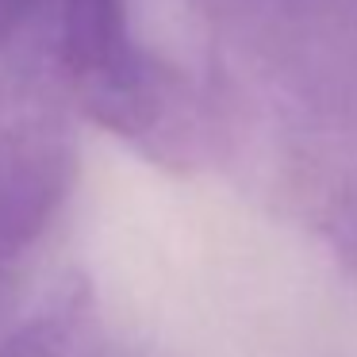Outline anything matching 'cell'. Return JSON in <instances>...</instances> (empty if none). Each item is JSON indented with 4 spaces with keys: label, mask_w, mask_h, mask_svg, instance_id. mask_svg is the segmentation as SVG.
I'll return each instance as SVG.
<instances>
[{
    "label": "cell",
    "mask_w": 357,
    "mask_h": 357,
    "mask_svg": "<svg viewBox=\"0 0 357 357\" xmlns=\"http://www.w3.org/2000/svg\"><path fill=\"white\" fill-rule=\"evenodd\" d=\"M0 43L31 62L77 116L162 165L208 150L200 100L131 31L127 0H0Z\"/></svg>",
    "instance_id": "cell-1"
},
{
    "label": "cell",
    "mask_w": 357,
    "mask_h": 357,
    "mask_svg": "<svg viewBox=\"0 0 357 357\" xmlns=\"http://www.w3.org/2000/svg\"><path fill=\"white\" fill-rule=\"evenodd\" d=\"M70 108L31 62L0 43V300L54 231L77 173Z\"/></svg>",
    "instance_id": "cell-2"
},
{
    "label": "cell",
    "mask_w": 357,
    "mask_h": 357,
    "mask_svg": "<svg viewBox=\"0 0 357 357\" xmlns=\"http://www.w3.org/2000/svg\"><path fill=\"white\" fill-rule=\"evenodd\" d=\"M0 357H127L89 284H62L0 334Z\"/></svg>",
    "instance_id": "cell-3"
},
{
    "label": "cell",
    "mask_w": 357,
    "mask_h": 357,
    "mask_svg": "<svg viewBox=\"0 0 357 357\" xmlns=\"http://www.w3.org/2000/svg\"><path fill=\"white\" fill-rule=\"evenodd\" d=\"M231 4H257V8H277V4H303V0H231Z\"/></svg>",
    "instance_id": "cell-4"
}]
</instances>
